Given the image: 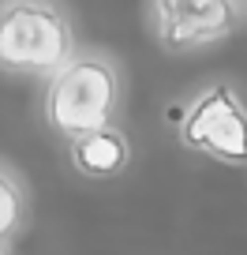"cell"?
<instances>
[{
    "label": "cell",
    "instance_id": "3",
    "mask_svg": "<svg viewBox=\"0 0 247 255\" xmlns=\"http://www.w3.org/2000/svg\"><path fill=\"white\" fill-rule=\"evenodd\" d=\"M180 146L191 154L225 161V165H247V109L229 83H210L191 98L176 128Z\"/></svg>",
    "mask_w": 247,
    "mask_h": 255
},
{
    "label": "cell",
    "instance_id": "4",
    "mask_svg": "<svg viewBox=\"0 0 247 255\" xmlns=\"http://www.w3.org/2000/svg\"><path fill=\"white\" fill-rule=\"evenodd\" d=\"M240 0H150V34L165 53H199L232 38Z\"/></svg>",
    "mask_w": 247,
    "mask_h": 255
},
{
    "label": "cell",
    "instance_id": "1",
    "mask_svg": "<svg viewBox=\"0 0 247 255\" xmlns=\"http://www.w3.org/2000/svg\"><path fill=\"white\" fill-rule=\"evenodd\" d=\"M120 98H124V72L109 49H79L72 60L45 83L41 94V120L56 139L90 135L97 128L116 124Z\"/></svg>",
    "mask_w": 247,
    "mask_h": 255
},
{
    "label": "cell",
    "instance_id": "5",
    "mask_svg": "<svg viewBox=\"0 0 247 255\" xmlns=\"http://www.w3.org/2000/svg\"><path fill=\"white\" fill-rule=\"evenodd\" d=\"M131 158H135L131 139H128V131L116 128V124L97 128L90 135H79V139L68 143V161H72V169L79 176H86V180H116V176L128 173Z\"/></svg>",
    "mask_w": 247,
    "mask_h": 255
},
{
    "label": "cell",
    "instance_id": "7",
    "mask_svg": "<svg viewBox=\"0 0 247 255\" xmlns=\"http://www.w3.org/2000/svg\"><path fill=\"white\" fill-rule=\"evenodd\" d=\"M0 255H8V248H0Z\"/></svg>",
    "mask_w": 247,
    "mask_h": 255
},
{
    "label": "cell",
    "instance_id": "2",
    "mask_svg": "<svg viewBox=\"0 0 247 255\" xmlns=\"http://www.w3.org/2000/svg\"><path fill=\"white\" fill-rule=\"evenodd\" d=\"M75 53V23L60 0H0V72L53 79Z\"/></svg>",
    "mask_w": 247,
    "mask_h": 255
},
{
    "label": "cell",
    "instance_id": "6",
    "mask_svg": "<svg viewBox=\"0 0 247 255\" xmlns=\"http://www.w3.org/2000/svg\"><path fill=\"white\" fill-rule=\"evenodd\" d=\"M30 222V191L15 165L0 161V248H8Z\"/></svg>",
    "mask_w": 247,
    "mask_h": 255
}]
</instances>
